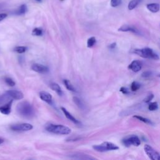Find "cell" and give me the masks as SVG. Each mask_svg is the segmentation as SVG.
<instances>
[{
  "label": "cell",
  "mask_w": 160,
  "mask_h": 160,
  "mask_svg": "<svg viewBox=\"0 0 160 160\" xmlns=\"http://www.w3.org/2000/svg\"><path fill=\"white\" fill-rule=\"evenodd\" d=\"M16 110L18 113L21 116L27 119L32 118L34 117L35 114L34 109L33 106L29 102L26 101H24L19 103L16 106Z\"/></svg>",
  "instance_id": "1"
},
{
  "label": "cell",
  "mask_w": 160,
  "mask_h": 160,
  "mask_svg": "<svg viewBox=\"0 0 160 160\" xmlns=\"http://www.w3.org/2000/svg\"><path fill=\"white\" fill-rule=\"evenodd\" d=\"M46 129L48 131V132L62 135H69L71 132L70 128L61 125L50 124L46 126Z\"/></svg>",
  "instance_id": "2"
},
{
  "label": "cell",
  "mask_w": 160,
  "mask_h": 160,
  "mask_svg": "<svg viewBox=\"0 0 160 160\" xmlns=\"http://www.w3.org/2000/svg\"><path fill=\"white\" fill-rule=\"evenodd\" d=\"M133 53L144 58L153 59L155 60H159L158 55L156 53H155L152 49L149 48H145L142 49H136L133 51Z\"/></svg>",
  "instance_id": "3"
},
{
  "label": "cell",
  "mask_w": 160,
  "mask_h": 160,
  "mask_svg": "<svg viewBox=\"0 0 160 160\" xmlns=\"http://www.w3.org/2000/svg\"><path fill=\"white\" fill-rule=\"evenodd\" d=\"M93 148L98 152H106L112 150H117L119 149V147L110 142H104L101 145H94Z\"/></svg>",
  "instance_id": "4"
},
{
  "label": "cell",
  "mask_w": 160,
  "mask_h": 160,
  "mask_svg": "<svg viewBox=\"0 0 160 160\" xmlns=\"http://www.w3.org/2000/svg\"><path fill=\"white\" fill-rule=\"evenodd\" d=\"M122 143L126 147H130L131 146H138L141 144V141L137 136L133 135L123 139Z\"/></svg>",
  "instance_id": "5"
},
{
  "label": "cell",
  "mask_w": 160,
  "mask_h": 160,
  "mask_svg": "<svg viewBox=\"0 0 160 160\" xmlns=\"http://www.w3.org/2000/svg\"><path fill=\"white\" fill-rule=\"evenodd\" d=\"M144 149L148 156L152 160H159L160 156L158 152L155 150L152 146L146 145L144 146Z\"/></svg>",
  "instance_id": "6"
},
{
  "label": "cell",
  "mask_w": 160,
  "mask_h": 160,
  "mask_svg": "<svg viewBox=\"0 0 160 160\" xmlns=\"http://www.w3.org/2000/svg\"><path fill=\"white\" fill-rule=\"evenodd\" d=\"M33 128V125L29 123L16 124L10 126V129L14 131H28L31 130Z\"/></svg>",
  "instance_id": "7"
},
{
  "label": "cell",
  "mask_w": 160,
  "mask_h": 160,
  "mask_svg": "<svg viewBox=\"0 0 160 160\" xmlns=\"http://www.w3.org/2000/svg\"><path fill=\"white\" fill-rule=\"evenodd\" d=\"M6 94L12 100H20L24 98L23 93L18 90H9L6 92Z\"/></svg>",
  "instance_id": "8"
},
{
  "label": "cell",
  "mask_w": 160,
  "mask_h": 160,
  "mask_svg": "<svg viewBox=\"0 0 160 160\" xmlns=\"http://www.w3.org/2000/svg\"><path fill=\"white\" fill-rule=\"evenodd\" d=\"M13 101V100H11L10 101H9L6 103H5V104H3L0 106V112H1L2 114L5 115H8L10 114V113L11 111V106H12Z\"/></svg>",
  "instance_id": "9"
},
{
  "label": "cell",
  "mask_w": 160,
  "mask_h": 160,
  "mask_svg": "<svg viewBox=\"0 0 160 160\" xmlns=\"http://www.w3.org/2000/svg\"><path fill=\"white\" fill-rule=\"evenodd\" d=\"M31 69L35 72H37L38 73H41V74L46 73L49 71V69L48 67H45V66L43 64H38V63L33 64L31 67Z\"/></svg>",
  "instance_id": "10"
},
{
  "label": "cell",
  "mask_w": 160,
  "mask_h": 160,
  "mask_svg": "<svg viewBox=\"0 0 160 160\" xmlns=\"http://www.w3.org/2000/svg\"><path fill=\"white\" fill-rule=\"evenodd\" d=\"M70 157L73 159H95V158H93L88 155L79 153H74L70 155Z\"/></svg>",
  "instance_id": "11"
},
{
  "label": "cell",
  "mask_w": 160,
  "mask_h": 160,
  "mask_svg": "<svg viewBox=\"0 0 160 160\" xmlns=\"http://www.w3.org/2000/svg\"><path fill=\"white\" fill-rule=\"evenodd\" d=\"M142 63L140 61L137 60H134L131 62V63L129 65L128 68L131 70H132L133 72H138L142 69Z\"/></svg>",
  "instance_id": "12"
},
{
  "label": "cell",
  "mask_w": 160,
  "mask_h": 160,
  "mask_svg": "<svg viewBox=\"0 0 160 160\" xmlns=\"http://www.w3.org/2000/svg\"><path fill=\"white\" fill-rule=\"evenodd\" d=\"M40 98L46 102L48 104H51L52 103V96L51 95V94H50L48 92L46 91H41L40 93Z\"/></svg>",
  "instance_id": "13"
},
{
  "label": "cell",
  "mask_w": 160,
  "mask_h": 160,
  "mask_svg": "<svg viewBox=\"0 0 160 160\" xmlns=\"http://www.w3.org/2000/svg\"><path fill=\"white\" fill-rule=\"evenodd\" d=\"M118 31H123V32H127V31H131L133 32L135 34H139V31L136 29V28H134L133 26H131L129 25H123L121 26L119 29Z\"/></svg>",
  "instance_id": "14"
},
{
  "label": "cell",
  "mask_w": 160,
  "mask_h": 160,
  "mask_svg": "<svg viewBox=\"0 0 160 160\" xmlns=\"http://www.w3.org/2000/svg\"><path fill=\"white\" fill-rule=\"evenodd\" d=\"M61 110L63 112V113L64 114L65 116L67 117L69 120L71 121L73 123L77 124V125H80L81 124V122L79 121L78 119H77L74 116H73V115L71 114H70V113L67 109H66L62 107L61 108Z\"/></svg>",
  "instance_id": "15"
},
{
  "label": "cell",
  "mask_w": 160,
  "mask_h": 160,
  "mask_svg": "<svg viewBox=\"0 0 160 160\" xmlns=\"http://www.w3.org/2000/svg\"><path fill=\"white\" fill-rule=\"evenodd\" d=\"M146 7L149 11L152 13H157L159 10V5L157 3H151L148 4Z\"/></svg>",
  "instance_id": "16"
},
{
  "label": "cell",
  "mask_w": 160,
  "mask_h": 160,
  "mask_svg": "<svg viewBox=\"0 0 160 160\" xmlns=\"http://www.w3.org/2000/svg\"><path fill=\"white\" fill-rule=\"evenodd\" d=\"M28 11V8L26 5H22L20 7H19L16 11L15 12V14L16 15H23L25 14Z\"/></svg>",
  "instance_id": "17"
},
{
  "label": "cell",
  "mask_w": 160,
  "mask_h": 160,
  "mask_svg": "<svg viewBox=\"0 0 160 160\" xmlns=\"http://www.w3.org/2000/svg\"><path fill=\"white\" fill-rule=\"evenodd\" d=\"M50 88H51V90L57 93L58 95L61 96L63 95V91L58 84L56 83H52L50 84Z\"/></svg>",
  "instance_id": "18"
},
{
  "label": "cell",
  "mask_w": 160,
  "mask_h": 160,
  "mask_svg": "<svg viewBox=\"0 0 160 160\" xmlns=\"http://www.w3.org/2000/svg\"><path fill=\"white\" fill-rule=\"evenodd\" d=\"M141 1L142 0H131L128 4V9L129 10H132V9H135L141 2Z\"/></svg>",
  "instance_id": "19"
},
{
  "label": "cell",
  "mask_w": 160,
  "mask_h": 160,
  "mask_svg": "<svg viewBox=\"0 0 160 160\" xmlns=\"http://www.w3.org/2000/svg\"><path fill=\"white\" fill-rule=\"evenodd\" d=\"M63 82H64V84L66 88H67L69 91H73V92L76 91V89L74 88V87L72 85V84L71 83V82L69 80H64Z\"/></svg>",
  "instance_id": "20"
},
{
  "label": "cell",
  "mask_w": 160,
  "mask_h": 160,
  "mask_svg": "<svg viewBox=\"0 0 160 160\" xmlns=\"http://www.w3.org/2000/svg\"><path fill=\"white\" fill-rule=\"evenodd\" d=\"M73 101L74 102L75 104H76L81 109H83L84 108V107H85L83 102L78 97H74L73 98Z\"/></svg>",
  "instance_id": "21"
},
{
  "label": "cell",
  "mask_w": 160,
  "mask_h": 160,
  "mask_svg": "<svg viewBox=\"0 0 160 160\" xmlns=\"http://www.w3.org/2000/svg\"><path fill=\"white\" fill-rule=\"evenodd\" d=\"M27 47L26 46H16L14 48V51L16 52L17 53L19 54H22L24 53V52L26 51L27 50Z\"/></svg>",
  "instance_id": "22"
},
{
  "label": "cell",
  "mask_w": 160,
  "mask_h": 160,
  "mask_svg": "<svg viewBox=\"0 0 160 160\" xmlns=\"http://www.w3.org/2000/svg\"><path fill=\"white\" fill-rule=\"evenodd\" d=\"M134 118L139 119V121H143V123H145L146 124H148V125H153V123L152 122V121L148 119V118H143L142 116H133Z\"/></svg>",
  "instance_id": "23"
},
{
  "label": "cell",
  "mask_w": 160,
  "mask_h": 160,
  "mask_svg": "<svg viewBox=\"0 0 160 160\" xmlns=\"http://www.w3.org/2000/svg\"><path fill=\"white\" fill-rule=\"evenodd\" d=\"M43 30L41 28H36L34 29L32 31V34L33 36H40L43 35Z\"/></svg>",
  "instance_id": "24"
},
{
  "label": "cell",
  "mask_w": 160,
  "mask_h": 160,
  "mask_svg": "<svg viewBox=\"0 0 160 160\" xmlns=\"http://www.w3.org/2000/svg\"><path fill=\"white\" fill-rule=\"evenodd\" d=\"M96 40L95 37H91L88 40L87 46L88 48H92V47L96 44Z\"/></svg>",
  "instance_id": "25"
},
{
  "label": "cell",
  "mask_w": 160,
  "mask_h": 160,
  "mask_svg": "<svg viewBox=\"0 0 160 160\" xmlns=\"http://www.w3.org/2000/svg\"><path fill=\"white\" fill-rule=\"evenodd\" d=\"M140 87H141V84L138 82L133 81L132 84H131V90L132 91H136L140 88Z\"/></svg>",
  "instance_id": "26"
},
{
  "label": "cell",
  "mask_w": 160,
  "mask_h": 160,
  "mask_svg": "<svg viewBox=\"0 0 160 160\" xmlns=\"http://www.w3.org/2000/svg\"><path fill=\"white\" fill-rule=\"evenodd\" d=\"M4 80H5V82L6 83V84H8V85L9 87H13L15 85V84H16L15 82L13 81V80L11 79V78H9V77H5Z\"/></svg>",
  "instance_id": "27"
},
{
  "label": "cell",
  "mask_w": 160,
  "mask_h": 160,
  "mask_svg": "<svg viewBox=\"0 0 160 160\" xmlns=\"http://www.w3.org/2000/svg\"><path fill=\"white\" fill-rule=\"evenodd\" d=\"M148 109L149 111H155L158 109V104L156 102L150 103L148 105Z\"/></svg>",
  "instance_id": "28"
},
{
  "label": "cell",
  "mask_w": 160,
  "mask_h": 160,
  "mask_svg": "<svg viewBox=\"0 0 160 160\" xmlns=\"http://www.w3.org/2000/svg\"><path fill=\"white\" fill-rule=\"evenodd\" d=\"M122 3V0H111V6L116 8L119 6Z\"/></svg>",
  "instance_id": "29"
},
{
  "label": "cell",
  "mask_w": 160,
  "mask_h": 160,
  "mask_svg": "<svg viewBox=\"0 0 160 160\" xmlns=\"http://www.w3.org/2000/svg\"><path fill=\"white\" fill-rule=\"evenodd\" d=\"M152 75V71H144L142 74V76L143 78H149Z\"/></svg>",
  "instance_id": "30"
},
{
  "label": "cell",
  "mask_w": 160,
  "mask_h": 160,
  "mask_svg": "<svg viewBox=\"0 0 160 160\" xmlns=\"http://www.w3.org/2000/svg\"><path fill=\"white\" fill-rule=\"evenodd\" d=\"M153 97H154V96H153V94H149V95H148L147 96V97L145 99V102L147 103H149L150 101H151V100H152Z\"/></svg>",
  "instance_id": "31"
},
{
  "label": "cell",
  "mask_w": 160,
  "mask_h": 160,
  "mask_svg": "<svg viewBox=\"0 0 160 160\" xmlns=\"http://www.w3.org/2000/svg\"><path fill=\"white\" fill-rule=\"evenodd\" d=\"M121 92L123 93V94H125V95H127V94L129 93V91L126 88H125V87H122L120 90H119Z\"/></svg>",
  "instance_id": "32"
},
{
  "label": "cell",
  "mask_w": 160,
  "mask_h": 160,
  "mask_svg": "<svg viewBox=\"0 0 160 160\" xmlns=\"http://www.w3.org/2000/svg\"><path fill=\"white\" fill-rule=\"evenodd\" d=\"M8 15L6 13H0V22L4 20L7 17Z\"/></svg>",
  "instance_id": "33"
},
{
  "label": "cell",
  "mask_w": 160,
  "mask_h": 160,
  "mask_svg": "<svg viewBox=\"0 0 160 160\" xmlns=\"http://www.w3.org/2000/svg\"><path fill=\"white\" fill-rule=\"evenodd\" d=\"M116 43H112L111 44H110L109 46V48L110 49H114L115 47H116Z\"/></svg>",
  "instance_id": "34"
},
{
  "label": "cell",
  "mask_w": 160,
  "mask_h": 160,
  "mask_svg": "<svg viewBox=\"0 0 160 160\" xmlns=\"http://www.w3.org/2000/svg\"><path fill=\"white\" fill-rule=\"evenodd\" d=\"M4 142V139L2 138H0V145H2Z\"/></svg>",
  "instance_id": "35"
},
{
  "label": "cell",
  "mask_w": 160,
  "mask_h": 160,
  "mask_svg": "<svg viewBox=\"0 0 160 160\" xmlns=\"http://www.w3.org/2000/svg\"><path fill=\"white\" fill-rule=\"evenodd\" d=\"M36 2H41V0H36Z\"/></svg>",
  "instance_id": "36"
},
{
  "label": "cell",
  "mask_w": 160,
  "mask_h": 160,
  "mask_svg": "<svg viewBox=\"0 0 160 160\" xmlns=\"http://www.w3.org/2000/svg\"><path fill=\"white\" fill-rule=\"evenodd\" d=\"M61 1H63V0H61Z\"/></svg>",
  "instance_id": "37"
}]
</instances>
